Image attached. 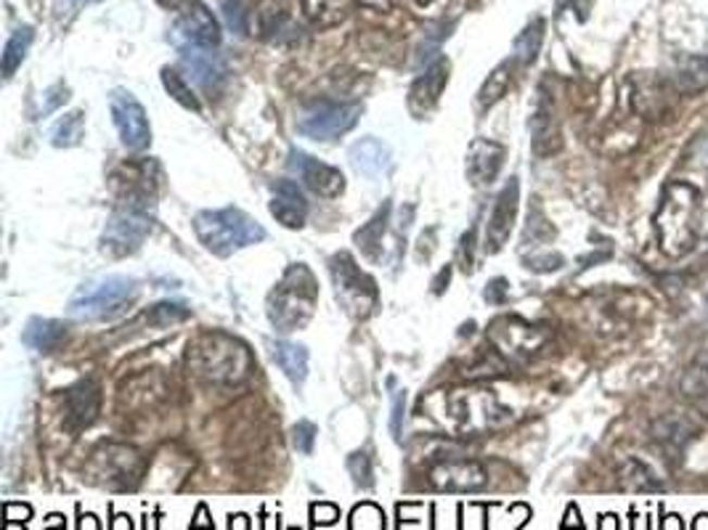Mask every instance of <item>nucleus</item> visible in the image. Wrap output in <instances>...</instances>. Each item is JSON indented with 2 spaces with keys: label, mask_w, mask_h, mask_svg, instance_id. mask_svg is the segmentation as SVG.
<instances>
[{
  "label": "nucleus",
  "mask_w": 708,
  "mask_h": 530,
  "mask_svg": "<svg viewBox=\"0 0 708 530\" xmlns=\"http://www.w3.org/2000/svg\"><path fill=\"white\" fill-rule=\"evenodd\" d=\"M704 220V197L687 180H669L653 215L658 247L666 257H685L695 250Z\"/></svg>",
  "instance_id": "nucleus-1"
},
{
  "label": "nucleus",
  "mask_w": 708,
  "mask_h": 530,
  "mask_svg": "<svg viewBox=\"0 0 708 530\" xmlns=\"http://www.w3.org/2000/svg\"><path fill=\"white\" fill-rule=\"evenodd\" d=\"M186 369L210 384H239L255 369L250 348L226 331H205L194 337L186 351Z\"/></svg>",
  "instance_id": "nucleus-2"
},
{
  "label": "nucleus",
  "mask_w": 708,
  "mask_h": 530,
  "mask_svg": "<svg viewBox=\"0 0 708 530\" xmlns=\"http://www.w3.org/2000/svg\"><path fill=\"white\" fill-rule=\"evenodd\" d=\"M319 305V281L305 263H295L281 274L266 303L268 321L281 335L305 329Z\"/></svg>",
  "instance_id": "nucleus-3"
},
{
  "label": "nucleus",
  "mask_w": 708,
  "mask_h": 530,
  "mask_svg": "<svg viewBox=\"0 0 708 530\" xmlns=\"http://www.w3.org/2000/svg\"><path fill=\"white\" fill-rule=\"evenodd\" d=\"M194 234L205 250L218 257H231L233 252L266 239V228L239 207L202 210L194 215Z\"/></svg>",
  "instance_id": "nucleus-4"
},
{
  "label": "nucleus",
  "mask_w": 708,
  "mask_h": 530,
  "mask_svg": "<svg viewBox=\"0 0 708 530\" xmlns=\"http://www.w3.org/2000/svg\"><path fill=\"white\" fill-rule=\"evenodd\" d=\"M138 281L130 276H104L83 285L72 294L67 313L75 321H112L119 318L138 300Z\"/></svg>",
  "instance_id": "nucleus-5"
},
{
  "label": "nucleus",
  "mask_w": 708,
  "mask_h": 530,
  "mask_svg": "<svg viewBox=\"0 0 708 530\" xmlns=\"http://www.w3.org/2000/svg\"><path fill=\"white\" fill-rule=\"evenodd\" d=\"M329 274H332L334 298L353 321H366L380 308V289L362 265L353 261L347 252H338L329 257Z\"/></svg>",
  "instance_id": "nucleus-6"
},
{
  "label": "nucleus",
  "mask_w": 708,
  "mask_h": 530,
  "mask_svg": "<svg viewBox=\"0 0 708 530\" xmlns=\"http://www.w3.org/2000/svg\"><path fill=\"white\" fill-rule=\"evenodd\" d=\"M154 228L152 207H141V204L117 202L115 213L106 220L104 234H101V244L110 255L125 257L134 255L147 242L149 234Z\"/></svg>",
  "instance_id": "nucleus-7"
},
{
  "label": "nucleus",
  "mask_w": 708,
  "mask_h": 530,
  "mask_svg": "<svg viewBox=\"0 0 708 530\" xmlns=\"http://www.w3.org/2000/svg\"><path fill=\"white\" fill-rule=\"evenodd\" d=\"M143 456L134 445L106 443L93 451V459L88 464V478L93 483L112 488V491H134L141 483Z\"/></svg>",
  "instance_id": "nucleus-8"
},
{
  "label": "nucleus",
  "mask_w": 708,
  "mask_h": 530,
  "mask_svg": "<svg viewBox=\"0 0 708 530\" xmlns=\"http://www.w3.org/2000/svg\"><path fill=\"white\" fill-rule=\"evenodd\" d=\"M552 331L520 316H502L489 327V340L502 358L526 361L549 342Z\"/></svg>",
  "instance_id": "nucleus-9"
},
{
  "label": "nucleus",
  "mask_w": 708,
  "mask_h": 530,
  "mask_svg": "<svg viewBox=\"0 0 708 530\" xmlns=\"http://www.w3.org/2000/svg\"><path fill=\"white\" fill-rule=\"evenodd\" d=\"M677 88L674 83L666 80L653 72H634L627 77V101L637 117L647 123H658V119L669 117L677 104Z\"/></svg>",
  "instance_id": "nucleus-10"
},
{
  "label": "nucleus",
  "mask_w": 708,
  "mask_h": 530,
  "mask_svg": "<svg viewBox=\"0 0 708 530\" xmlns=\"http://www.w3.org/2000/svg\"><path fill=\"white\" fill-rule=\"evenodd\" d=\"M362 104H338V101H316L300 114L298 132L314 141H334L356 128L362 119Z\"/></svg>",
  "instance_id": "nucleus-11"
},
{
  "label": "nucleus",
  "mask_w": 708,
  "mask_h": 530,
  "mask_svg": "<svg viewBox=\"0 0 708 530\" xmlns=\"http://www.w3.org/2000/svg\"><path fill=\"white\" fill-rule=\"evenodd\" d=\"M110 112L112 123L119 132V141L130 152H143L152 143V125H149L147 110L130 90L115 88L110 93Z\"/></svg>",
  "instance_id": "nucleus-12"
},
{
  "label": "nucleus",
  "mask_w": 708,
  "mask_h": 530,
  "mask_svg": "<svg viewBox=\"0 0 708 530\" xmlns=\"http://www.w3.org/2000/svg\"><path fill=\"white\" fill-rule=\"evenodd\" d=\"M520 207V180L509 178L504 184V189L496 194L494 207H491L489 223H485V237H483V252L496 255L504 244L513 237L515 220H518Z\"/></svg>",
  "instance_id": "nucleus-13"
},
{
  "label": "nucleus",
  "mask_w": 708,
  "mask_h": 530,
  "mask_svg": "<svg viewBox=\"0 0 708 530\" xmlns=\"http://www.w3.org/2000/svg\"><path fill=\"white\" fill-rule=\"evenodd\" d=\"M173 40L178 46H202L218 48L220 46V24L210 14V9L200 0H186V5L178 11L176 27H173Z\"/></svg>",
  "instance_id": "nucleus-14"
},
{
  "label": "nucleus",
  "mask_w": 708,
  "mask_h": 530,
  "mask_svg": "<svg viewBox=\"0 0 708 530\" xmlns=\"http://www.w3.org/2000/svg\"><path fill=\"white\" fill-rule=\"evenodd\" d=\"M435 491L446 493H472L489 485V472L478 462L470 459H446L438 462L428 475Z\"/></svg>",
  "instance_id": "nucleus-15"
},
{
  "label": "nucleus",
  "mask_w": 708,
  "mask_h": 530,
  "mask_svg": "<svg viewBox=\"0 0 708 530\" xmlns=\"http://www.w3.org/2000/svg\"><path fill=\"white\" fill-rule=\"evenodd\" d=\"M101 414V384L93 377L72 384L64 398V427L67 432H83Z\"/></svg>",
  "instance_id": "nucleus-16"
},
{
  "label": "nucleus",
  "mask_w": 708,
  "mask_h": 530,
  "mask_svg": "<svg viewBox=\"0 0 708 530\" xmlns=\"http://www.w3.org/2000/svg\"><path fill=\"white\" fill-rule=\"evenodd\" d=\"M292 167L300 173L303 184L308 186L314 194H319L324 199H338L345 191V176L338 171V167L327 165V162L314 160V156L298 152L292 149Z\"/></svg>",
  "instance_id": "nucleus-17"
},
{
  "label": "nucleus",
  "mask_w": 708,
  "mask_h": 530,
  "mask_svg": "<svg viewBox=\"0 0 708 530\" xmlns=\"http://www.w3.org/2000/svg\"><path fill=\"white\" fill-rule=\"evenodd\" d=\"M504 156H507V149L502 143L491 141V138H476L467 149V178H470V184L478 186V189L494 184L502 173Z\"/></svg>",
  "instance_id": "nucleus-18"
},
{
  "label": "nucleus",
  "mask_w": 708,
  "mask_h": 530,
  "mask_svg": "<svg viewBox=\"0 0 708 530\" xmlns=\"http://www.w3.org/2000/svg\"><path fill=\"white\" fill-rule=\"evenodd\" d=\"M448 86V62L438 59L433 66H428L425 75H419L409 88V112L414 117L422 119L425 114H430L441 101L443 90Z\"/></svg>",
  "instance_id": "nucleus-19"
},
{
  "label": "nucleus",
  "mask_w": 708,
  "mask_h": 530,
  "mask_svg": "<svg viewBox=\"0 0 708 530\" xmlns=\"http://www.w3.org/2000/svg\"><path fill=\"white\" fill-rule=\"evenodd\" d=\"M698 432L700 427L695 425L693 417L682 412L661 414L650 427L653 441H656L658 449L666 451V454H682V451L687 449V443L695 441Z\"/></svg>",
  "instance_id": "nucleus-20"
},
{
  "label": "nucleus",
  "mask_w": 708,
  "mask_h": 530,
  "mask_svg": "<svg viewBox=\"0 0 708 530\" xmlns=\"http://www.w3.org/2000/svg\"><path fill=\"white\" fill-rule=\"evenodd\" d=\"M181 53H184V64L189 66L191 72V80H194L200 88H205L207 93H218L220 86H224L226 75H229L224 59H220L218 53H213V48H202V46H184Z\"/></svg>",
  "instance_id": "nucleus-21"
},
{
  "label": "nucleus",
  "mask_w": 708,
  "mask_h": 530,
  "mask_svg": "<svg viewBox=\"0 0 708 530\" xmlns=\"http://www.w3.org/2000/svg\"><path fill=\"white\" fill-rule=\"evenodd\" d=\"M531 149L533 154L542 156V160H547V156L557 154L562 149V132H560V125H557L555 106H552L547 93H542V99H539L536 104V112H533Z\"/></svg>",
  "instance_id": "nucleus-22"
},
{
  "label": "nucleus",
  "mask_w": 708,
  "mask_h": 530,
  "mask_svg": "<svg viewBox=\"0 0 708 530\" xmlns=\"http://www.w3.org/2000/svg\"><path fill=\"white\" fill-rule=\"evenodd\" d=\"M271 215L285 228H303L308 218V202L295 180H276L271 197Z\"/></svg>",
  "instance_id": "nucleus-23"
},
{
  "label": "nucleus",
  "mask_w": 708,
  "mask_h": 530,
  "mask_svg": "<svg viewBox=\"0 0 708 530\" xmlns=\"http://www.w3.org/2000/svg\"><path fill=\"white\" fill-rule=\"evenodd\" d=\"M351 162L358 176L380 178L390 167V149L371 136L362 138V141L351 147Z\"/></svg>",
  "instance_id": "nucleus-24"
},
{
  "label": "nucleus",
  "mask_w": 708,
  "mask_h": 530,
  "mask_svg": "<svg viewBox=\"0 0 708 530\" xmlns=\"http://www.w3.org/2000/svg\"><path fill=\"white\" fill-rule=\"evenodd\" d=\"M22 340L24 345L38 353H56L67 340V327L62 321H53V318H29Z\"/></svg>",
  "instance_id": "nucleus-25"
},
{
  "label": "nucleus",
  "mask_w": 708,
  "mask_h": 530,
  "mask_svg": "<svg viewBox=\"0 0 708 530\" xmlns=\"http://www.w3.org/2000/svg\"><path fill=\"white\" fill-rule=\"evenodd\" d=\"M677 93L698 96L708 90V56H685L671 75Z\"/></svg>",
  "instance_id": "nucleus-26"
},
{
  "label": "nucleus",
  "mask_w": 708,
  "mask_h": 530,
  "mask_svg": "<svg viewBox=\"0 0 708 530\" xmlns=\"http://www.w3.org/2000/svg\"><path fill=\"white\" fill-rule=\"evenodd\" d=\"M274 358L292 384L305 382V377H308V351H305L303 345H298V342H287V340L276 342Z\"/></svg>",
  "instance_id": "nucleus-27"
},
{
  "label": "nucleus",
  "mask_w": 708,
  "mask_h": 530,
  "mask_svg": "<svg viewBox=\"0 0 708 530\" xmlns=\"http://www.w3.org/2000/svg\"><path fill=\"white\" fill-rule=\"evenodd\" d=\"M388 218H390V204H382V210H377V215L371 218L362 231H356V247L362 250L364 257L369 261H380L382 257V237H385L388 228Z\"/></svg>",
  "instance_id": "nucleus-28"
},
{
  "label": "nucleus",
  "mask_w": 708,
  "mask_h": 530,
  "mask_svg": "<svg viewBox=\"0 0 708 530\" xmlns=\"http://www.w3.org/2000/svg\"><path fill=\"white\" fill-rule=\"evenodd\" d=\"M618 480H621V488H627V491H637V493L663 491L661 478H658V475L640 459H629L623 464L621 472H618Z\"/></svg>",
  "instance_id": "nucleus-29"
},
{
  "label": "nucleus",
  "mask_w": 708,
  "mask_h": 530,
  "mask_svg": "<svg viewBox=\"0 0 708 530\" xmlns=\"http://www.w3.org/2000/svg\"><path fill=\"white\" fill-rule=\"evenodd\" d=\"M509 86H513V66L509 62H504L485 77V83L478 90V106L480 110H491L496 101H502L507 96Z\"/></svg>",
  "instance_id": "nucleus-30"
},
{
  "label": "nucleus",
  "mask_w": 708,
  "mask_h": 530,
  "mask_svg": "<svg viewBox=\"0 0 708 530\" xmlns=\"http://www.w3.org/2000/svg\"><path fill=\"white\" fill-rule=\"evenodd\" d=\"M35 29L33 27H20L9 40H5L3 48V80H11L14 72L20 70L24 59H27L29 46H33Z\"/></svg>",
  "instance_id": "nucleus-31"
},
{
  "label": "nucleus",
  "mask_w": 708,
  "mask_h": 530,
  "mask_svg": "<svg viewBox=\"0 0 708 530\" xmlns=\"http://www.w3.org/2000/svg\"><path fill=\"white\" fill-rule=\"evenodd\" d=\"M305 16L319 29L334 27L345 20V0H300Z\"/></svg>",
  "instance_id": "nucleus-32"
},
{
  "label": "nucleus",
  "mask_w": 708,
  "mask_h": 530,
  "mask_svg": "<svg viewBox=\"0 0 708 530\" xmlns=\"http://www.w3.org/2000/svg\"><path fill=\"white\" fill-rule=\"evenodd\" d=\"M544 29H547V22L544 20H533L528 24L523 33L518 35V40H515V62L523 66L536 62L544 43Z\"/></svg>",
  "instance_id": "nucleus-33"
},
{
  "label": "nucleus",
  "mask_w": 708,
  "mask_h": 530,
  "mask_svg": "<svg viewBox=\"0 0 708 530\" xmlns=\"http://www.w3.org/2000/svg\"><path fill=\"white\" fill-rule=\"evenodd\" d=\"M160 77H162V86H165L167 93H170V99L178 101L184 110H189V112H200L202 110L200 99H197V93L191 90L189 83L184 80V75H178V72L170 70V66H165Z\"/></svg>",
  "instance_id": "nucleus-34"
},
{
  "label": "nucleus",
  "mask_w": 708,
  "mask_h": 530,
  "mask_svg": "<svg viewBox=\"0 0 708 530\" xmlns=\"http://www.w3.org/2000/svg\"><path fill=\"white\" fill-rule=\"evenodd\" d=\"M83 136H86V117H83V112H69L53 128V147H77L83 141Z\"/></svg>",
  "instance_id": "nucleus-35"
},
{
  "label": "nucleus",
  "mask_w": 708,
  "mask_h": 530,
  "mask_svg": "<svg viewBox=\"0 0 708 530\" xmlns=\"http://www.w3.org/2000/svg\"><path fill=\"white\" fill-rule=\"evenodd\" d=\"M191 316V311L181 303H160L154 305L152 313H147V321L154 324V327H173V324L186 321Z\"/></svg>",
  "instance_id": "nucleus-36"
},
{
  "label": "nucleus",
  "mask_w": 708,
  "mask_h": 530,
  "mask_svg": "<svg viewBox=\"0 0 708 530\" xmlns=\"http://www.w3.org/2000/svg\"><path fill=\"white\" fill-rule=\"evenodd\" d=\"M351 528L353 530H358V528L382 530L385 528V512L377 507V504H369V502L358 504L351 515Z\"/></svg>",
  "instance_id": "nucleus-37"
},
{
  "label": "nucleus",
  "mask_w": 708,
  "mask_h": 530,
  "mask_svg": "<svg viewBox=\"0 0 708 530\" xmlns=\"http://www.w3.org/2000/svg\"><path fill=\"white\" fill-rule=\"evenodd\" d=\"M224 14H226V22H229V27L233 33L244 35L248 33V11L242 9V3L239 0H224Z\"/></svg>",
  "instance_id": "nucleus-38"
},
{
  "label": "nucleus",
  "mask_w": 708,
  "mask_h": 530,
  "mask_svg": "<svg viewBox=\"0 0 708 530\" xmlns=\"http://www.w3.org/2000/svg\"><path fill=\"white\" fill-rule=\"evenodd\" d=\"M295 449L300 451V454H314V441H316V425H311V421H298L295 425Z\"/></svg>",
  "instance_id": "nucleus-39"
},
{
  "label": "nucleus",
  "mask_w": 708,
  "mask_h": 530,
  "mask_svg": "<svg viewBox=\"0 0 708 530\" xmlns=\"http://www.w3.org/2000/svg\"><path fill=\"white\" fill-rule=\"evenodd\" d=\"M3 520H5V528H14L16 522L24 526V522L33 520V507H29V504H20V502H5L3 504Z\"/></svg>",
  "instance_id": "nucleus-40"
},
{
  "label": "nucleus",
  "mask_w": 708,
  "mask_h": 530,
  "mask_svg": "<svg viewBox=\"0 0 708 530\" xmlns=\"http://www.w3.org/2000/svg\"><path fill=\"white\" fill-rule=\"evenodd\" d=\"M425 515H428V509H425V504H404V507H399V517H401V528H425L428 522H425Z\"/></svg>",
  "instance_id": "nucleus-41"
},
{
  "label": "nucleus",
  "mask_w": 708,
  "mask_h": 530,
  "mask_svg": "<svg viewBox=\"0 0 708 530\" xmlns=\"http://www.w3.org/2000/svg\"><path fill=\"white\" fill-rule=\"evenodd\" d=\"M347 467H351L353 478H356L358 485H364V488L371 485V464H369V456H366V454H353L351 462H347Z\"/></svg>",
  "instance_id": "nucleus-42"
},
{
  "label": "nucleus",
  "mask_w": 708,
  "mask_h": 530,
  "mask_svg": "<svg viewBox=\"0 0 708 530\" xmlns=\"http://www.w3.org/2000/svg\"><path fill=\"white\" fill-rule=\"evenodd\" d=\"M311 520H314V526H334L340 520V509L334 504L319 502L311 507Z\"/></svg>",
  "instance_id": "nucleus-43"
},
{
  "label": "nucleus",
  "mask_w": 708,
  "mask_h": 530,
  "mask_svg": "<svg viewBox=\"0 0 708 530\" xmlns=\"http://www.w3.org/2000/svg\"><path fill=\"white\" fill-rule=\"evenodd\" d=\"M404 414H406V393H399L393 398V417H390V432L395 441H401L404 436Z\"/></svg>",
  "instance_id": "nucleus-44"
},
{
  "label": "nucleus",
  "mask_w": 708,
  "mask_h": 530,
  "mask_svg": "<svg viewBox=\"0 0 708 530\" xmlns=\"http://www.w3.org/2000/svg\"><path fill=\"white\" fill-rule=\"evenodd\" d=\"M562 263H566V261H562V255H557V252H547V255L531 257V261H528V268L542 270V274H547V270H557V268H560Z\"/></svg>",
  "instance_id": "nucleus-45"
},
{
  "label": "nucleus",
  "mask_w": 708,
  "mask_h": 530,
  "mask_svg": "<svg viewBox=\"0 0 708 530\" xmlns=\"http://www.w3.org/2000/svg\"><path fill=\"white\" fill-rule=\"evenodd\" d=\"M67 101V86L64 83H56V86H51L46 90V106H43V114L59 110V106Z\"/></svg>",
  "instance_id": "nucleus-46"
},
{
  "label": "nucleus",
  "mask_w": 708,
  "mask_h": 530,
  "mask_svg": "<svg viewBox=\"0 0 708 530\" xmlns=\"http://www.w3.org/2000/svg\"><path fill=\"white\" fill-rule=\"evenodd\" d=\"M472 242H476V231L467 234L465 239H462V268L465 270H472Z\"/></svg>",
  "instance_id": "nucleus-47"
},
{
  "label": "nucleus",
  "mask_w": 708,
  "mask_h": 530,
  "mask_svg": "<svg viewBox=\"0 0 708 530\" xmlns=\"http://www.w3.org/2000/svg\"><path fill=\"white\" fill-rule=\"evenodd\" d=\"M562 528H584V522H581V512L576 504L566 509V520H562Z\"/></svg>",
  "instance_id": "nucleus-48"
},
{
  "label": "nucleus",
  "mask_w": 708,
  "mask_h": 530,
  "mask_svg": "<svg viewBox=\"0 0 708 530\" xmlns=\"http://www.w3.org/2000/svg\"><path fill=\"white\" fill-rule=\"evenodd\" d=\"M191 528H213V520H210V512L205 504H202V507H197V517L191 520Z\"/></svg>",
  "instance_id": "nucleus-49"
},
{
  "label": "nucleus",
  "mask_w": 708,
  "mask_h": 530,
  "mask_svg": "<svg viewBox=\"0 0 708 530\" xmlns=\"http://www.w3.org/2000/svg\"><path fill=\"white\" fill-rule=\"evenodd\" d=\"M504 285H507V281H504V279H496V281H491V287L485 289V300H491V303H502L500 292H502V289H504Z\"/></svg>",
  "instance_id": "nucleus-50"
},
{
  "label": "nucleus",
  "mask_w": 708,
  "mask_h": 530,
  "mask_svg": "<svg viewBox=\"0 0 708 530\" xmlns=\"http://www.w3.org/2000/svg\"><path fill=\"white\" fill-rule=\"evenodd\" d=\"M157 3L162 5V9H167V11H181L184 5H186V0H157Z\"/></svg>",
  "instance_id": "nucleus-51"
},
{
  "label": "nucleus",
  "mask_w": 708,
  "mask_h": 530,
  "mask_svg": "<svg viewBox=\"0 0 708 530\" xmlns=\"http://www.w3.org/2000/svg\"><path fill=\"white\" fill-rule=\"evenodd\" d=\"M661 526H663V528H685V522H682V517H680V515H666Z\"/></svg>",
  "instance_id": "nucleus-52"
},
{
  "label": "nucleus",
  "mask_w": 708,
  "mask_h": 530,
  "mask_svg": "<svg viewBox=\"0 0 708 530\" xmlns=\"http://www.w3.org/2000/svg\"><path fill=\"white\" fill-rule=\"evenodd\" d=\"M690 528H693V530H708V515L695 517V522Z\"/></svg>",
  "instance_id": "nucleus-53"
},
{
  "label": "nucleus",
  "mask_w": 708,
  "mask_h": 530,
  "mask_svg": "<svg viewBox=\"0 0 708 530\" xmlns=\"http://www.w3.org/2000/svg\"><path fill=\"white\" fill-rule=\"evenodd\" d=\"M80 528H96V530H99V528H101V522H96V517H93V515H86V517H83V520H80Z\"/></svg>",
  "instance_id": "nucleus-54"
},
{
  "label": "nucleus",
  "mask_w": 708,
  "mask_h": 530,
  "mask_svg": "<svg viewBox=\"0 0 708 530\" xmlns=\"http://www.w3.org/2000/svg\"><path fill=\"white\" fill-rule=\"evenodd\" d=\"M46 526H48V528H62V526H64V517H62V515H51V517H48V520H46Z\"/></svg>",
  "instance_id": "nucleus-55"
},
{
  "label": "nucleus",
  "mask_w": 708,
  "mask_h": 530,
  "mask_svg": "<svg viewBox=\"0 0 708 530\" xmlns=\"http://www.w3.org/2000/svg\"><path fill=\"white\" fill-rule=\"evenodd\" d=\"M599 528H618V517L616 515H605L603 522H599Z\"/></svg>",
  "instance_id": "nucleus-56"
},
{
  "label": "nucleus",
  "mask_w": 708,
  "mask_h": 530,
  "mask_svg": "<svg viewBox=\"0 0 708 530\" xmlns=\"http://www.w3.org/2000/svg\"><path fill=\"white\" fill-rule=\"evenodd\" d=\"M244 520H248V517H244V515H237V517H231L229 526H231V528H233V526H237V528H248L250 522H244Z\"/></svg>",
  "instance_id": "nucleus-57"
},
{
  "label": "nucleus",
  "mask_w": 708,
  "mask_h": 530,
  "mask_svg": "<svg viewBox=\"0 0 708 530\" xmlns=\"http://www.w3.org/2000/svg\"><path fill=\"white\" fill-rule=\"evenodd\" d=\"M700 147H704V152H700V160H704V165H708V141L700 143Z\"/></svg>",
  "instance_id": "nucleus-58"
},
{
  "label": "nucleus",
  "mask_w": 708,
  "mask_h": 530,
  "mask_svg": "<svg viewBox=\"0 0 708 530\" xmlns=\"http://www.w3.org/2000/svg\"><path fill=\"white\" fill-rule=\"evenodd\" d=\"M700 408H704V414H706V417H708V401L704 403V406H700Z\"/></svg>",
  "instance_id": "nucleus-59"
}]
</instances>
